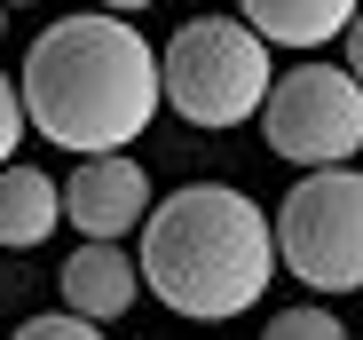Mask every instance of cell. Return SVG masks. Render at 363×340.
<instances>
[{
	"label": "cell",
	"instance_id": "3",
	"mask_svg": "<svg viewBox=\"0 0 363 340\" xmlns=\"http://www.w3.org/2000/svg\"><path fill=\"white\" fill-rule=\"evenodd\" d=\"M158 64H166L174 119H190V127H237V119H253V111H269V95H277L269 40L245 16H190V24H174V40L158 48Z\"/></svg>",
	"mask_w": 363,
	"mask_h": 340
},
{
	"label": "cell",
	"instance_id": "9",
	"mask_svg": "<svg viewBox=\"0 0 363 340\" xmlns=\"http://www.w3.org/2000/svg\"><path fill=\"white\" fill-rule=\"evenodd\" d=\"M64 221V182H48L40 166H9L0 175V246H40Z\"/></svg>",
	"mask_w": 363,
	"mask_h": 340
},
{
	"label": "cell",
	"instance_id": "5",
	"mask_svg": "<svg viewBox=\"0 0 363 340\" xmlns=\"http://www.w3.org/2000/svg\"><path fill=\"white\" fill-rule=\"evenodd\" d=\"M261 135L277 158L308 166V175H332L363 150V79L332 72V64H292L261 111Z\"/></svg>",
	"mask_w": 363,
	"mask_h": 340
},
{
	"label": "cell",
	"instance_id": "14",
	"mask_svg": "<svg viewBox=\"0 0 363 340\" xmlns=\"http://www.w3.org/2000/svg\"><path fill=\"white\" fill-rule=\"evenodd\" d=\"M0 32H9V9H0Z\"/></svg>",
	"mask_w": 363,
	"mask_h": 340
},
{
	"label": "cell",
	"instance_id": "12",
	"mask_svg": "<svg viewBox=\"0 0 363 340\" xmlns=\"http://www.w3.org/2000/svg\"><path fill=\"white\" fill-rule=\"evenodd\" d=\"M9 340H103V332H95L87 317H72V309H64V317H32V324H16Z\"/></svg>",
	"mask_w": 363,
	"mask_h": 340
},
{
	"label": "cell",
	"instance_id": "10",
	"mask_svg": "<svg viewBox=\"0 0 363 340\" xmlns=\"http://www.w3.org/2000/svg\"><path fill=\"white\" fill-rule=\"evenodd\" d=\"M261 340H347V324L332 309H284V317H269Z\"/></svg>",
	"mask_w": 363,
	"mask_h": 340
},
{
	"label": "cell",
	"instance_id": "2",
	"mask_svg": "<svg viewBox=\"0 0 363 340\" xmlns=\"http://www.w3.org/2000/svg\"><path fill=\"white\" fill-rule=\"evenodd\" d=\"M277 277V221L229 182H182L143 230V285L174 309L221 324L253 309Z\"/></svg>",
	"mask_w": 363,
	"mask_h": 340
},
{
	"label": "cell",
	"instance_id": "4",
	"mask_svg": "<svg viewBox=\"0 0 363 340\" xmlns=\"http://www.w3.org/2000/svg\"><path fill=\"white\" fill-rule=\"evenodd\" d=\"M277 261L316 293H363V175H300L277 206Z\"/></svg>",
	"mask_w": 363,
	"mask_h": 340
},
{
	"label": "cell",
	"instance_id": "7",
	"mask_svg": "<svg viewBox=\"0 0 363 340\" xmlns=\"http://www.w3.org/2000/svg\"><path fill=\"white\" fill-rule=\"evenodd\" d=\"M143 293V261H127L118 246H79L64 261V309L87 317V324H111V317H127Z\"/></svg>",
	"mask_w": 363,
	"mask_h": 340
},
{
	"label": "cell",
	"instance_id": "8",
	"mask_svg": "<svg viewBox=\"0 0 363 340\" xmlns=\"http://www.w3.org/2000/svg\"><path fill=\"white\" fill-rule=\"evenodd\" d=\"M245 16L269 48H324V40H347L355 32V0H245Z\"/></svg>",
	"mask_w": 363,
	"mask_h": 340
},
{
	"label": "cell",
	"instance_id": "11",
	"mask_svg": "<svg viewBox=\"0 0 363 340\" xmlns=\"http://www.w3.org/2000/svg\"><path fill=\"white\" fill-rule=\"evenodd\" d=\"M24 127H32V111H24V87L0 72V175L16 166V143H24Z\"/></svg>",
	"mask_w": 363,
	"mask_h": 340
},
{
	"label": "cell",
	"instance_id": "1",
	"mask_svg": "<svg viewBox=\"0 0 363 340\" xmlns=\"http://www.w3.org/2000/svg\"><path fill=\"white\" fill-rule=\"evenodd\" d=\"M24 111L32 127L72 150V158H118V143H135L158 103H166V64L158 48L127 16H55L24 48Z\"/></svg>",
	"mask_w": 363,
	"mask_h": 340
},
{
	"label": "cell",
	"instance_id": "6",
	"mask_svg": "<svg viewBox=\"0 0 363 340\" xmlns=\"http://www.w3.org/2000/svg\"><path fill=\"white\" fill-rule=\"evenodd\" d=\"M64 214L87 230V246H118L135 221L150 230L158 206H150V175H143V158H127V150H118V158H79L72 182H64Z\"/></svg>",
	"mask_w": 363,
	"mask_h": 340
},
{
	"label": "cell",
	"instance_id": "13",
	"mask_svg": "<svg viewBox=\"0 0 363 340\" xmlns=\"http://www.w3.org/2000/svg\"><path fill=\"white\" fill-rule=\"evenodd\" d=\"M347 64H355V79H363V16H355V32H347Z\"/></svg>",
	"mask_w": 363,
	"mask_h": 340
}]
</instances>
